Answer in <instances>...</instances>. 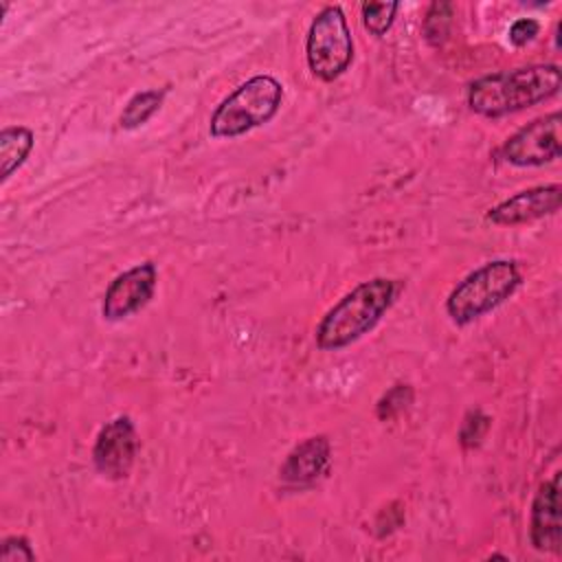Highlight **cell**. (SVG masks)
Returning a JSON list of instances; mask_svg holds the SVG:
<instances>
[{"instance_id": "6da1fadb", "label": "cell", "mask_w": 562, "mask_h": 562, "mask_svg": "<svg viewBox=\"0 0 562 562\" xmlns=\"http://www.w3.org/2000/svg\"><path fill=\"white\" fill-rule=\"evenodd\" d=\"M562 72L558 64H533L514 70H501L474 79L468 88L472 112L498 119L538 105L558 94Z\"/></svg>"}, {"instance_id": "7a4b0ae2", "label": "cell", "mask_w": 562, "mask_h": 562, "mask_svg": "<svg viewBox=\"0 0 562 562\" xmlns=\"http://www.w3.org/2000/svg\"><path fill=\"white\" fill-rule=\"evenodd\" d=\"M397 294V281L375 277L358 283L338 299L316 325V345L323 351H338L369 334L389 312Z\"/></svg>"}, {"instance_id": "3957f363", "label": "cell", "mask_w": 562, "mask_h": 562, "mask_svg": "<svg viewBox=\"0 0 562 562\" xmlns=\"http://www.w3.org/2000/svg\"><path fill=\"white\" fill-rule=\"evenodd\" d=\"M283 86L272 75H255L239 83L211 114L215 138H235L268 123L281 108Z\"/></svg>"}, {"instance_id": "277c9868", "label": "cell", "mask_w": 562, "mask_h": 562, "mask_svg": "<svg viewBox=\"0 0 562 562\" xmlns=\"http://www.w3.org/2000/svg\"><path fill=\"white\" fill-rule=\"evenodd\" d=\"M520 270L512 259H494L465 274L448 294L446 312L457 325H468L505 303L520 285Z\"/></svg>"}, {"instance_id": "5b68a950", "label": "cell", "mask_w": 562, "mask_h": 562, "mask_svg": "<svg viewBox=\"0 0 562 562\" xmlns=\"http://www.w3.org/2000/svg\"><path fill=\"white\" fill-rule=\"evenodd\" d=\"M305 59L310 72L321 81L338 79L353 59V37L338 4L321 9L305 37Z\"/></svg>"}, {"instance_id": "8992f818", "label": "cell", "mask_w": 562, "mask_h": 562, "mask_svg": "<svg viewBox=\"0 0 562 562\" xmlns=\"http://www.w3.org/2000/svg\"><path fill=\"white\" fill-rule=\"evenodd\" d=\"M562 116L560 112H551L533 119L518 132H514L503 145V158L516 167H540L547 165L562 154L560 138Z\"/></svg>"}, {"instance_id": "52a82bcc", "label": "cell", "mask_w": 562, "mask_h": 562, "mask_svg": "<svg viewBox=\"0 0 562 562\" xmlns=\"http://www.w3.org/2000/svg\"><path fill=\"white\" fill-rule=\"evenodd\" d=\"M158 270L154 261L136 263L134 268L116 274L105 288L101 314L105 321H123L143 310L156 290Z\"/></svg>"}, {"instance_id": "ba28073f", "label": "cell", "mask_w": 562, "mask_h": 562, "mask_svg": "<svg viewBox=\"0 0 562 562\" xmlns=\"http://www.w3.org/2000/svg\"><path fill=\"white\" fill-rule=\"evenodd\" d=\"M138 450L136 426L127 415H119L103 424L92 448V461L101 476L121 481L130 474Z\"/></svg>"}, {"instance_id": "9c48e42d", "label": "cell", "mask_w": 562, "mask_h": 562, "mask_svg": "<svg viewBox=\"0 0 562 562\" xmlns=\"http://www.w3.org/2000/svg\"><path fill=\"white\" fill-rule=\"evenodd\" d=\"M562 472H553L547 479L531 503L529 512V538L533 549L542 553H560L562 551Z\"/></svg>"}, {"instance_id": "30bf717a", "label": "cell", "mask_w": 562, "mask_h": 562, "mask_svg": "<svg viewBox=\"0 0 562 562\" xmlns=\"http://www.w3.org/2000/svg\"><path fill=\"white\" fill-rule=\"evenodd\" d=\"M562 187L560 184H540L514 193L512 198L498 202L487 211V220L498 226H518L529 224L540 217L553 215L560 211Z\"/></svg>"}, {"instance_id": "8fae6325", "label": "cell", "mask_w": 562, "mask_h": 562, "mask_svg": "<svg viewBox=\"0 0 562 562\" xmlns=\"http://www.w3.org/2000/svg\"><path fill=\"white\" fill-rule=\"evenodd\" d=\"M329 457L331 443L325 435L307 437L290 450L279 468V479L290 487H310L327 472Z\"/></svg>"}, {"instance_id": "7c38bea8", "label": "cell", "mask_w": 562, "mask_h": 562, "mask_svg": "<svg viewBox=\"0 0 562 562\" xmlns=\"http://www.w3.org/2000/svg\"><path fill=\"white\" fill-rule=\"evenodd\" d=\"M35 136L24 125H9L0 132V182H7L29 158Z\"/></svg>"}, {"instance_id": "4fadbf2b", "label": "cell", "mask_w": 562, "mask_h": 562, "mask_svg": "<svg viewBox=\"0 0 562 562\" xmlns=\"http://www.w3.org/2000/svg\"><path fill=\"white\" fill-rule=\"evenodd\" d=\"M165 101V90H143L136 92L123 108L119 123L123 130H136L143 123H147L162 105Z\"/></svg>"}, {"instance_id": "5bb4252c", "label": "cell", "mask_w": 562, "mask_h": 562, "mask_svg": "<svg viewBox=\"0 0 562 562\" xmlns=\"http://www.w3.org/2000/svg\"><path fill=\"white\" fill-rule=\"evenodd\" d=\"M397 9H400V2H364L360 9L364 29L371 35L382 37L393 26Z\"/></svg>"}, {"instance_id": "9a60e30c", "label": "cell", "mask_w": 562, "mask_h": 562, "mask_svg": "<svg viewBox=\"0 0 562 562\" xmlns=\"http://www.w3.org/2000/svg\"><path fill=\"white\" fill-rule=\"evenodd\" d=\"M452 13H454V7L450 2H432L430 4L426 20H424V33H426L428 42H432V44L443 42Z\"/></svg>"}, {"instance_id": "2e32d148", "label": "cell", "mask_w": 562, "mask_h": 562, "mask_svg": "<svg viewBox=\"0 0 562 562\" xmlns=\"http://www.w3.org/2000/svg\"><path fill=\"white\" fill-rule=\"evenodd\" d=\"M411 402H413V389L408 384H395L378 402V417L380 419H391V417L400 415Z\"/></svg>"}, {"instance_id": "e0dca14e", "label": "cell", "mask_w": 562, "mask_h": 562, "mask_svg": "<svg viewBox=\"0 0 562 562\" xmlns=\"http://www.w3.org/2000/svg\"><path fill=\"white\" fill-rule=\"evenodd\" d=\"M35 551L24 536H9L2 540L0 562H33Z\"/></svg>"}, {"instance_id": "ac0fdd59", "label": "cell", "mask_w": 562, "mask_h": 562, "mask_svg": "<svg viewBox=\"0 0 562 562\" xmlns=\"http://www.w3.org/2000/svg\"><path fill=\"white\" fill-rule=\"evenodd\" d=\"M487 424H490V419L481 411H470L463 426H461V443L465 448L476 446L481 441V437L485 435Z\"/></svg>"}, {"instance_id": "d6986e66", "label": "cell", "mask_w": 562, "mask_h": 562, "mask_svg": "<svg viewBox=\"0 0 562 562\" xmlns=\"http://www.w3.org/2000/svg\"><path fill=\"white\" fill-rule=\"evenodd\" d=\"M538 33H540V22H538V20H533V18H518V20L509 26L507 37H509V42H512L514 46H525V44L533 42Z\"/></svg>"}]
</instances>
